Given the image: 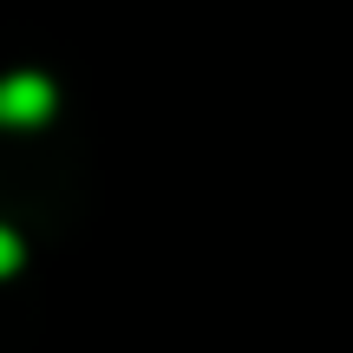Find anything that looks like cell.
<instances>
[{
  "instance_id": "6da1fadb",
  "label": "cell",
  "mask_w": 353,
  "mask_h": 353,
  "mask_svg": "<svg viewBox=\"0 0 353 353\" xmlns=\"http://www.w3.org/2000/svg\"><path fill=\"white\" fill-rule=\"evenodd\" d=\"M52 112V85L39 72H13L0 79V125H39Z\"/></svg>"
},
{
  "instance_id": "7a4b0ae2",
  "label": "cell",
  "mask_w": 353,
  "mask_h": 353,
  "mask_svg": "<svg viewBox=\"0 0 353 353\" xmlns=\"http://www.w3.org/2000/svg\"><path fill=\"white\" fill-rule=\"evenodd\" d=\"M20 268V242H13V229H0V275H13Z\"/></svg>"
}]
</instances>
